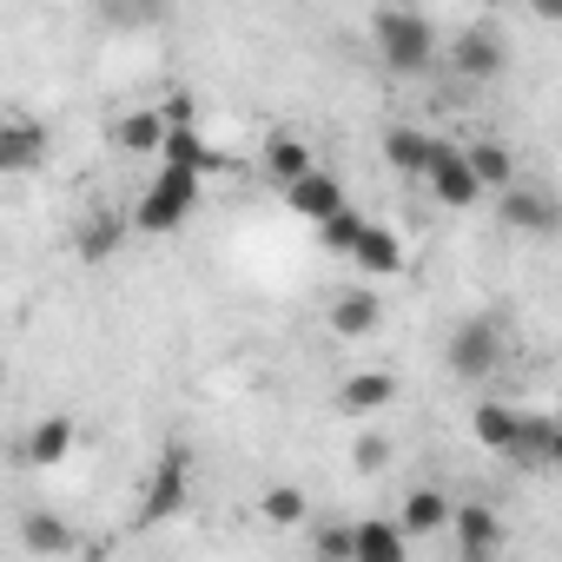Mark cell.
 Segmentation results:
<instances>
[{
  "mask_svg": "<svg viewBox=\"0 0 562 562\" xmlns=\"http://www.w3.org/2000/svg\"><path fill=\"white\" fill-rule=\"evenodd\" d=\"M371 47L397 80H417V74L437 67V27L417 8H378L371 14Z\"/></svg>",
  "mask_w": 562,
  "mask_h": 562,
  "instance_id": "6da1fadb",
  "label": "cell"
},
{
  "mask_svg": "<svg viewBox=\"0 0 562 562\" xmlns=\"http://www.w3.org/2000/svg\"><path fill=\"white\" fill-rule=\"evenodd\" d=\"M199 186H205V172L199 166H179V159H159V172H153V186L139 192V205H133V225L139 232H179L186 218H192V205H199Z\"/></svg>",
  "mask_w": 562,
  "mask_h": 562,
  "instance_id": "7a4b0ae2",
  "label": "cell"
},
{
  "mask_svg": "<svg viewBox=\"0 0 562 562\" xmlns=\"http://www.w3.org/2000/svg\"><path fill=\"white\" fill-rule=\"evenodd\" d=\"M450 74H457L463 87H490V80H503V74H509V41H503V27H490V21L463 27V34L450 41Z\"/></svg>",
  "mask_w": 562,
  "mask_h": 562,
  "instance_id": "3957f363",
  "label": "cell"
},
{
  "mask_svg": "<svg viewBox=\"0 0 562 562\" xmlns=\"http://www.w3.org/2000/svg\"><path fill=\"white\" fill-rule=\"evenodd\" d=\"M443 364H450V378H463V384L490 378V371L503 364V331H496V318H463V325L450 331V345H443Z\"/></svg>",
  "mask_w": 562,
  "mask_h": 562,
  "instance_id": "277c9868",
  "label": "cell"
},
{
  "mask_svg": "<svg viewBox=\"0 0 562 562\" xmlns=\"http://www.w3.org/2000/svg\"><path fill=\"white\" fill-rule=\"evenodd\" d=\"M496 218L509 225V232H529V238H555L562 232V199L549 192V186H503L496 192Z\"/></svg>",
  "mask_w": 562,
  "mask_h": 562,
  "instance_id": "5b68a950",
  "label": "cell"
},
{
  "mask_svg": "<svg viewBox=\"0 0 562 562\" xmlns=\"http://www.w3.org/2000/svg\"><path fill=\"white\" fill-rule=\"evenodd\" d=\"M424 192H430L443 212H470L476 199H490V186L476 179V166H470V153H463V146H443V159L424 172Z\"/></svg>",
  "mask_w": 562,
  "mask_h": 562,
  "instance_id": "8992f818",
  "label": "cell"
},
{
  "mask_svg": "<svg viewBox=\"0 0 562 562\" xmlns=\"http://www.w3.org/2000/svg\"><path fill=\"white\" fill-rule=\"evenodd\" d=\"M186 483H192V463H186V450L172 443V450L159 457V470L146 476V496H139V522H172V516L186 509Z\"/></svg>",
  "mask_w": 562,
  "mask_h": 562,
  "instance_id": "52a82bcc",
  "label": "cell"
},
{
  "mask_svg": "<svg viewBox=\"0 0 562 562\" xmlns=\"http://www.w3.org/2000/svg\"><path fill=\"white\" fill-rule=\"evenodd\" d=\"M325 325H331L338 338H378V331H384V299H378L371 285H351V292L331 299Z\"/></svg>",
  "mask_w": 562,
  "mask_h": 562,
  "instance_id": "ba28073f",
  "label": "cell"
},
{
  "mask_svg": "<svg viewBox=\"0 0 562 562\" xmlns=\"http://www.w3.org/2000/svg\"><path fill=\"white\" fill-rule=\"evenodd\" d=\"M443 146H450V139H437V133H424V126H384V159H391L397 172H411V179H424V172L443 159Z\"/></svg>",
  "mask_w": 562,
  "mask_h": 562,
  "instance_id": "9c48e42d",
  "label": "cell"
},
{
  "mask_svg": "<svg viewBox=\"0 0 562 562\" xmlns=\"http://www.w3.org/2000/svg\"><path fill=\"white\" fill-rule=\"evenodd\" d=\"M285 205H292L299 218H312V225H318V218H331V212H338V205H351V199H345V179H338V172L312 166L305 179H292V186H285Z\"/></svg>",
  "mask_w": 562,
  "mask_h": 562,
  "instance_id": "30bf717a",
  "label": "cell"
},
{
  "mask_svg": "<svg viewBox=\"0 0 562 562\" xmlns=\"http://www.w3.org/2000/svg\"><path fill=\"white\" fill-rule=\"evenodd\" d=\"M74 437H80V430H74V417H60V411H54V417H41V424L21 437V463H27V470H60V463L74 457Z\"/></svg>",
  "mask_w": 562,
  "mask_h": 562,
  "instance_id": "8fae6325",
  "label": "cell"
},
{
  "mask_svg": "<svg viewBox=\"0 0 562 562\" xmlns=\"http://www.w3.org/2000/svg\"><path fill=\"white\" fill-rule=\"evenodd\" d=\"M41 159H47V126L14 113L8 126H0V172H14V179H21V172H34Z\"/></svg>",
  "mask_w": 562,
  "mask_h": 562,
  "instance_id": "7c38bea8",
  "label": "cell"
},
{
  "mask_svg": "<svg viewBox=\"0 0 562 562\" xmlns=\"http://www.w3.org/2000/svg\"><path fill=\"white\" fill-rule=\"evenodd\" d=\"M351 265L371 278V285H378V278H397V271H404V238H397L391 225H378V218H371V225H364V238H358V251H351Z\"/></svg>",
  "mask_w": 562,
  "mask_h": 562,
  "instance_id": "4fadbf2b",
  "label": "cell"
},
{
  "mask_svg": "<svg viewBox=\"0 0 562 562\" xmlns=\"http://www.w3.org/2000/svg\"><path fill=\"white\" fill-rule=\"evenodd\" d=\"M384 404H397V378L391 371H358L338 384V411L345 417H378Z\"/></svg>",
  "mask_w": 562,
  "mask_h": 562,
  "instance_id": "5bb4252c",
  "label": "cell"
},
{
  "mask_svg": "<svg viewBox=\"0 0 562 562\" xmlns=\"http://www.w3.org/2000/svg\"><path fill=\"white\" fill-rule=\"evenodd\" d=\"M457 549L470 555V562H483V555H496L503 549V522H496V509H483V503H457Z\"/></svg>",
  "mask_w": 562,
  "mask_h": 562,
  "instance_id": "9a60e30c",
  "label": "cell"
},
{
  "mask_svg": "<svg viewBox=\"0 0 562 562\" xmlns=\"http://www.w3.org/2000/svg\"><path fill=\"white\" fill-rule=\"evenodd\" d=\"M450 522H457V503H450L437 483H417V490L404 496V529H411V536H443Z\"/></svg>",
  "mask_w": 562,
  "mask_h": 562,
  "instance_id": "2e32d148",
  "label": "cell"
},
{
  "mask_svg": "<svg viewBox=\"0 0 562 562\" xmlns=\"http://www.w3.org/2000/svg\"><path fill=\"white\" fill-rule=\"evenodd\" d=\"M411 529H404V516L391 522V516H371V522H358V562H404L411 555Z\"/></svg>",
  "mask_w": 562,
  "mask_h": 562,
  "instance_id": "e0dca14e",
  "label": "cell"
},
{
  "mask_svg": "<svg viewBox=\"0 0 562 562\" xmlns=\"http://www.w3.org/2000/svg\"><path fill=\"white\" fill-rule=\"evenodd\" d=\"M166 113L159 106H139V113H126V120H113V146L120 153H133V159H146V153H159L166 146Z\"/></svg>",
  "mask_w": 562,
  "mask_h": 562,
  "instance_id": "ac0fdd59",
  "label": "cell"
},
{
  "mask_svg": "<svg viewBox=\"0 0 562 562\" xmlns=\"http://www.w3.org/2000/svg\"><path fill=\"white\" fill-rule=\"evenodd\" d=\"M159 159L199 166L205 179H212V172H225V153H218V146H212V139H205V133H199L192 120H186V126H166V146H159Z\"/></svg>",
  "mask_w": 562,
  "mask_h": 562,
  "instance_id": "d6986e66",
  "label": "cell"
},
{
  "mask_svg": "<svg viewBox=\"0 0 562 562\" xmlns=\"http://www.w3.org/2000/svg\"><path fill=\"white\" fill-rule=\"evenodd\" d=\"M312 166H318V153H312V146H305L299 133H271V139H265V172H271L278 186H292V179H305Z\"/></svg>",
  "mask_w": 562,
  "mask_h": 562,
  "instance_id": "ffe728a7",
  "label": "cell"
},
{
  "mask_svg": "<svg viewBox=\"0 0 562 562\" xmlns=\"http://www.w3.org/2000/svg\"><path fill=\"white\" fill-rule=\"evenodd\" d=\"M549 450H555V417H522L516 424V443L503 450L516 470H549Z\"/></svg>",
  "mask_w": 562,
  "mask_h": 562,
  "instance_id": "44dd1931",
  "label": "cell"
},
{
  "mask_svg": "<svg viewBox=\"0 0 562 562\" xmlns=\"http://www.w3.org/2000/svg\"><path fill=\"white\" fill-rule=\"evenodd\" d=\"M21 549H27V555H74L80 542H74V529H67L60 516L27 509V516H21Z\"/></svg>",
  "mask_w": 562,
  "mask_h": 562,
  "instance_id": "7402d4cb",
  "label": "cell"
},
{
  "mask_svg": "<svg viewBox=\"0 0 562 562\" xmlns=\"http://www.w3.org/2000/svg\"><path fill=\"white\" fill-rule=\"evenodd\" d=\"M258 516H265L271 529H299V522L312 516V496H305L299 483H271V490L258 496Z\"/></svg>",
  "mask_w": 562,
  "mask_h": 562,
  "instance_id": "603a6c76",
  "label": "cell"
},
{
  "mask_svg": "<svg viewBox=\"0 0 562 562\" xmlns=\"http://www.w3.org/2000/svg\"><path fill=\"white\" fill-rule=\"evenodd\" d=\"M516 424H522V417H516L509 404H476V411H470V437H476L483 450H496V457L516 443Z\"/></svg>",
  "mask_w": 562,
  "mask_h": 562,
  "instance_id": "cb8c5ba5",
  "label": "cell"
},
{
  "mask_svg": "<svg viewBox=\"0 0 562 562\" xmlns=\"http://www.w3.org/2000/svg\"><path fill=\"white\" fill-rule=\"evenodd\" d=\"M463 153H470L476 179L490 186V199H496L503 186H516V159H509V146H503V139H476V146H463Z\"/></svg>",
  "mask_w": 562,
  "mask_h": 562,
  "instance_id": "d4e9b609",
  "label": "cell"
},
{
  "mask_svg": "<svg viewBox=\"0 0 562 562\" xmlns=\"http://www.w3.org/2000/svg\"><path fill=\"white\" fill-rule=\"evenodd\" d=\"M364 225H371V218H364L358 205H338L331 218H318V245H325V251H338V258H351V251H358V238H364Z\"/></svg>",
  "mask_w": 562,
  "mask_h": 562,
  "instance_id": "484cf974",
  "label": "cell"
},
{
  "mask_svg": "<svg viewBox=\"0 0 562 562\" xmlns=\"http://www.w3.org/2000/svg\"><path fill=\"white\" fill-rule=\"evenodd\" d=\"M120 238H126V218L93 212V218L80 225V238H74V245H80V258H87V265H100V258H113V251H120Z\"/></svg>",
  "mask_w": 562,
  "mask_h": 562,
  "instance_id": "4316f807",
  "label": "cell"
},
{
  "mask_svg": "<svg viewBox=\"0 0 562 562\" xmlns=\"http://www.w3.org/2000/svg\"><path fill=\"white\" fill-rule=\"evenodd\" d=\"M351 470H358V476H378V470H391V437L364 430V437L351 443Z\"/></svg>",
  "mask_w": 562,
  "mask_h": 562,
  "instance_id": "83f0119b",
  "label": "cell"
},
{
  "mask_svg": "<svg viewBox=\"0 0 562 562\" xmlns=\"http://www.w3.org/2000/svg\"><path fill=\"white\" fill-rule=\"evenodd\" d=\"M312 542H318V555H331V562H358V522H325Z\"/></svg>",
  "mask_w": 562,
  "mask_h": 562,
  "instance_id": "f1b7e54d",
  "label": "cell"
},
{
  "mask_svg": "<svg viewBox=\"0 0 562 562\" xmlns=\"http://www.w3.org/2000/svg\"><path fill=\"white\" fill-rule=\"evenodd\" d=\"M529 8V21H542V27H562V0H522Z\"/></svg>",
  "mask_w": 562,
  "mask_h": 562,
  "instance_id": "f546056e",
  "label": "cell"
},
{
  "mask_svg": "<svg viewBox=\"0 0 562 562\" xmlns=\"http://www.w3.org/2000/svg\"><path fill=\"white\" fill-rule=\"evenodd\" d=\"M159 113H166L172 126H186V120H192V93H166V106H159Z\"/></svg>",
  "mask_w": 562,
  "mask_h": 562,
  "instance_id": "4dcf8cb0",
  "label": "cell"
},
{
  "mask_svg": "<svg viewBox=\"0 0 562 562\" xmlns=\"http://www.w3.org/2000/svg\"><path fill=\"white\" fill-rule=\"evenodd\" d=\"M106 8H120V14H153L159 0H106Z\"/></svg>",
  "mask_w": 562,
  "mask_h": 562,
  "instance_id": "1f68e13d",
  "label": "cell"
},
{
  "mask_svg": "<svg viewBox=\"0 0 562 562\" xmlns=\"http://www.w3.org/2000/svg\"><path fill=\"white\" fill-rule=\"evenodd\" d=\"M549 470L562 476V424H555V450H549Z\"/></svg>",
  "mask_w": 562,
  "mask_h": 562,
  "instance_id": "d6a6232c",
  "label": "cell"
}]
</instances>
